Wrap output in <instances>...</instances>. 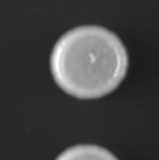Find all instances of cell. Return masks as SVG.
<instances>
[{"mask_svg": "<svg viewBox=\"0 0 159 160\" xmlns=\"http://www.w3.org/2000/svg\"><path fill=\"white\" fill-rule=\"evenodd\" d=\"M128 66L127 51L120 37L97 25L69 30L54 44L50 58L56 84L81 99L111 93L126 77Z\"/></svg>", "mask_w": 159, "mask_h": 160, "instance_id": "1", "label": "cell"}, {"mask_svg": "<svg viewBox=\"0 0 159 160\" xmlns=\"http://www.w3.org/2000/svg\"><path fill=\"white\" fill-rule=\"evenodd\" d=\"M55 160H119L108 149L96 145H77L68 148Z\"/></svg>", "mask_w": 159, "mask_h": 160, "instance_id": "2", "label": "cell"}]
</instances>
